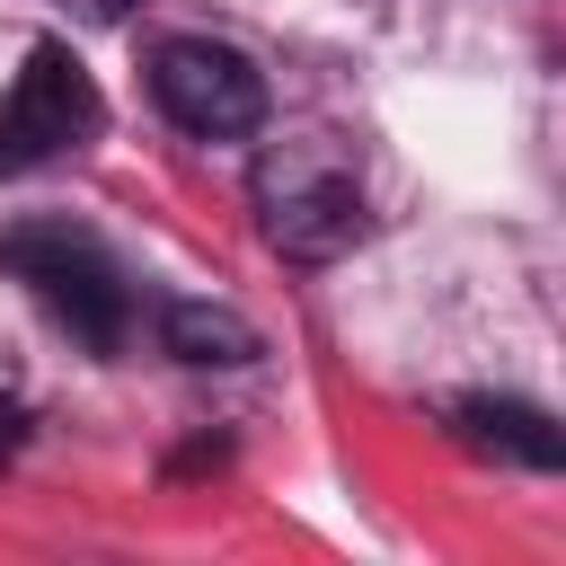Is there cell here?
<instances>
[{
  "instance_id": "8992f818",
  "label": "cell",
  "mask_w": 566,
  "mask_h": 566,
  "mask_svg": "<svg viewBox=\"0 0 566 566\" xmlns=\"http://www.w3.org/2000/svg\"><path fill=\"white\" fill-rule=\"evenodd\" d=\"M159 345L177 354V363H195V371H230V363H256L265 345H256V327L239 318V310H221V301H168L159 310Z\"/></svg>"
},
{
  "instance_id": "52a82bcc",
  "label": "cell",
  "mask_w": 566,
  "mask_h": 566,
  "mask_svg": "<svg viewBox=\"0 0 566 566\" xmlns=\"http://www.w3.org/2000/svg\"><path fill=\"white\" fill-rule=\"evenodd\" d=\"M18 416H27V371H18V345L0 336V442L18 433Z\"/></svg>"
},
{
  "instance_id": "6da1fadb",
  "label": "cell",
  "mask_w": 566,
  "mask_h": 566,
  "mask_svg": "<svg viewBox=\"0 0 566 566\" xmlns=\"http://www.w3.org/2000/svg\"><path fill=\"white\" fill-rule=\"evenodd\" d=\"M248 203H256L265 248L292 256V265H327V256H345L371 230L363 159L336 133H283V142H265L256 168H248Z\"/></svg>"
},
{
  "instance_id": "5b68a950",
  "label": "cell",
  "mask_w": 566,
  "mask_h": 566,
  "mask_svg": "<svg viewBox=\"0 0 566 566\" xmlns=\"http://www.w3.org/2000/svg\"><path fill=\"white\" fill-rule=\"evenodd\" d=\"M451 424H460L469 451H495V460H522V469H557L566 460V433L522 398H460Z\"/></svg>"
},
{
  "instance_id": "ba28073f",
  "label": "cell",
  "mask_w": 566,
  "mask_h": 566,
  "mask_svg": "<svg viewBox=\"0 0 566 566\" xmlns=\"http://www.w3.org/2000/svg\"><path fill=\"white\" fill-rule=\"evenodd\" d=\"M71 9H80V18H124L133 0H71Z\"/></svg>"
},
{
  "instance_id": "277c9868",
  "label": "cell",
  "mask_w": 566,
  "mask_h": 566,
  "mask_svg": "<svg viewBox=\"0 0 566 566\" xmlns=\"http://www.w3.org/2000/svg\"><path fill=\"white\" fill-rule=\"evenodd\" d=\"M97 124H106V106H97V80L80 71V53L71 44H35L27 71L0 97V177H27L44 159L97 142Z\"/></svg>"
},
{
  "instance_id": "3957f363",
  "label": "cell",
  "mask_w": 566,
  "mask_h": 566,
  "mask_svg": "<svg viewBox=\"0 0 566 566\" xmlns=\"http://www.w3.org/2000/svg\"><path fill=\"white\" fill-rule=\"evenodd\" d=\"M150 97L177 133L195 142H248L265 124V71L239 53V44H212V35H168L150 44Z\"/></svg>"
},
{
  "instance_id": "7a4b0ae2",
  "label": "cell",
  "mask_w": 566,
  "mask_h": 566,
  "mask_svg": "<svg viewBox=\"0 0 566 566\" xmlns=\"http://www.w3.org/2000/svg\"><path fill=\"white\" fill-rule=\"evenodd\" d=\"M0 265H9L88 354H124V336H133V292H124V274L106 265L97 239H80V230H62V221H27V230L0 239Z\"/></svg>"
}]
</instances>
